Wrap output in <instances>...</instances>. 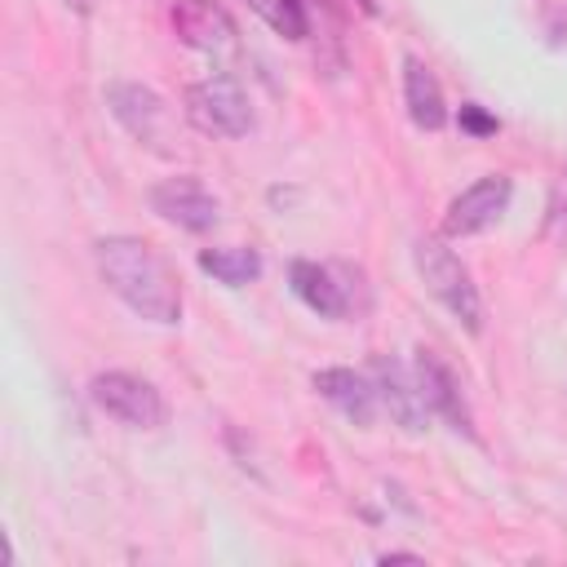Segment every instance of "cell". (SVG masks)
<instances>
[{"label":"cell","instance_id":"ba28073f","mask_svg":"<svg viewBox=\"0 0 567 567\" xmlns=\"http://www.w3.org/2000/svg\"><path fill=\"white\" fill-rule=\"evenodd\" d=\"M173 31L182 44L199 49V53H230L239 44L235 18L217 4V0H177L173 9Z\"/></svg>","mask_w":567,"mask_h":567},{"label":"cell","instance_id":"3957f363","mask_svg":"<svg viewBox=\"0 0 567 567\" xmlns=\"http://www.w3.org/2000/svg\"><path fill=\"white\" fill-rule=\"evenodd\" d=\"M186 120L208 137H244L252 128V106L230 75H204L186 89Z\"/></svg>","mask_w":567,"mask_h":567},{"label":"cell","instance_id":"9c48e42d","mask_svg":"<svg viewBox=\"0 0 567 567\" xmlns=\"http://www.w3.org/2000/svg\"><path fill=\"white\" fill-rule=\"evenodd\" d=\"M372 385H377V399L390 408V416L408 430V434H421L425 421H430V403L421 394V381L399 363V359H377L372 363Z\"/></svg>","mask_w":567,"mask_h":567},{"label":"cell","instance_id":"2e32d148","mask_svg":"<svg viewBox=\"0 0 567 567\" xmlns=\"http://www.w3.org/2000/svg\"><path fill=\"white\" fill-rule=\"evenodd\" d=\"M461 128L474 133V137H487V133H496V120H492L478 102H465V106H461Z\"/></svg>","mask_w":567,"mask_h":567},{"label":"cell","instance_id":"8fae6325","mask_svg":"<svg viewBox=\"0 0 567 567\" xmlns=\"http://www.w3.org/2000/svg\"><path fill=\"white\" fill-rule=\"evenodd\" d=\"M315 390L341 416H350L354 425H372V416H377V385L368 377H359L350 368H319L315 372Z\"/></svg>","mask_w":567,"mask_h":567},{"label":"cell","instance_id":"4fadbf2b","mask_svg":"<svg viewBox=\"0 0 567 567\" xmlns=\"http://www.w3.org/2000/svg\"><path fill=\"white\" fill-rule=\"evenodd\" d=\"M403 97H408V115L416 128H443L447 106H443V89L434 80V71L421 58H403Z\"/></svg>","mask_w":567,"mask_h":567},{"label":"cell","instance_id":"7c38bea8","mask_svg":"<svg viewBox=\"0 0 567 567\" xmlns=\"http://www.w3.org/2000/svg\"><path fill=\"white\" fill-rule=\"evenodd\" d=\"M288 284L292 292L323 319H346L350 310V297H346V284H337V270L332 266H319V261H292L288 266Z\"/></svg>","mask_w":567,"mask_h":567},{"label":"cell","instance_id":"5b68a950","mask_svg":"<svg viewBox=\"0 0 567 567\" xmlns=\"http://www.w3.org/2000/svg\"><path fill=\"white\" fill-rule=\"evenodd\" d=\"M151 208H155L164 221L182 226V230H213V226L221 221L217 195H213L199 177H190V173H177V177L155 182V186H151Z\"/></svg>","mask_w":567,"mask_h":567},{"label":"cell","instance_id":"8992f818","mask_svg":"<svg viewBox=\"0 0 567 567\" xmlns=\"http://www.w3.org/2000/svg\"><path fill=\"white\" fill-rule=\"evenodd\" d=\"M106 106L128 128V137H137L142 146H155L159 151L168 142V106H164V97L155 89L133 84V80H115L106 89Z\"/></svg>","mask_w":567,"mask_h":567},{"label":"cell","instance_id":"6da1fadb","mask_svg":"<svg viewBox=\"0 0 567 567\" xmlns=\"http://www.w3.org/2000/svg\"><path fill=\"white\" fill-rule=\"evenodd\" d=\"M93 261H97L102 284L133 315H142L151 323H177L182 319L177 279H173V270L164 266V257L151 244H142L133 235H106V239H97Z\"/></svg>","mask_w":567,"mask_h":567},{"label":"cell","instance_id":"ac0fdd59","mask_svg":"<svg viewBox=\"0 0 567 567\" xmlns=\"http://www.w3.org/2000/svg\"><path fill=\"white\" fill-rule=\"evenodd\" d=\"M363 9H372V0H363Z\"/></svg>","mask_w":567,"mask_h":567},{"label":"cell","instance_id":"e0dca14e","mask_svg":"<svg viewBox=\"0 0 567 567\" xmlns=\"http://www.w3.org/2000/svg\"><path fill=\"white\" fill-rule=\"evenodd\" d=\"M62 4L75 9V13H89V9H93V0H62Z\"/></svg>","mask_w":567,"mask_h":567},{"label":"cell","instance_id":"52a82bcc","mask_svg":"<svg viewBox=\"0 0 567 567\" xmlns=\"http://www.w3.org/2000/svg\"><path fill=\"white\" fill-rule=\"evenodd\" d=\"M509 177L492 173V177H478L474 186H465L452 204H447V217H443V230L447 235H478L487 230L492 221H501V213L509 208Z\"/></svg>","mask_w":567,"mask_h":567},{"label":"cell","instance_id":"9a60e30c","mask_svg":"<svg viewBox=\"0 0 567 567\" xmlns=\"http://www.w3.org/2000/svg\"><path fill=\"white\" fill-rule=\"evenodd\" d=\"M248 9L261 13L288 40H301L306 35V9H301V0H248Z\"/></svg>","mask_w":567,"mask_h":567},{"label":"cell","instance_id":"5bb4252c","mask_svg":"<svg viewBox=\"0 0 567 567\" xmlns=\"http://www.w3.org/2000/svg\"><path fill=\"white\" fill-rule=\"evenodd\" d=\"M199 266H204L217 284H226V288H244V284H252V279L261 275V257H257L252 248H239V244L204 248V252H199Z\"/></svg>","mask_w":567,"mask_h":567},{"label":"cell","instance_id":"277c9868","mask_svg":"<svg viewBox=\"0 0 567 567\" xmlns=\"http://www.w3.org/2000/svg\"><path fill=\"white\" fill-rule=\"evenodd\" d=\"M89 399L111 421H120L128 430H159L164 416H168L159 390L146 377H133V372H97L93 385H89Z\"/></svg>","mask_w":567,"mask_h":567},{"label":"cell","instance_id":"7a4b0ae2","mask_svg":"<svg viewBox=\"0 0 567 567\" xmlns=\"http://www.w3.org/2000/svg\"><path fill=\"white\" fill-rule=\"evenodd\" d=\"M412 261H416V275L425 284V292L456 323H465V332H483V297H478L470 270L461 266V257L439 239H416L412 244Z\"/></svg>","mask_w":567,"mask_h":567},{"label":"cell","instance_id":"30bf717a","mask_svg":"<svg viewBox=\"0 0 567 567\" xmlns=\"http://www.w3.org/2000/svg\"><path fill=\"white\" fill-rule=\"evenodd\" d=\"M416 381H421V394L430 403V412H439L452 430L470 434V408H465V394H461V381L456 372L434 354V350H416Z\"/></svg>","mask_w":567,"mask_h":567}]
</instances>
